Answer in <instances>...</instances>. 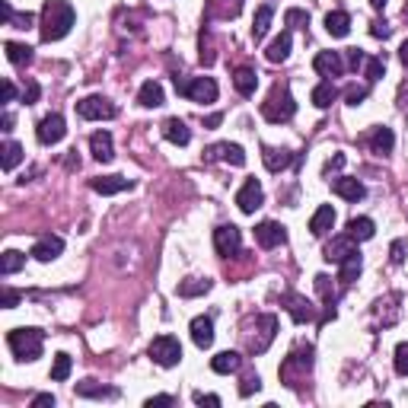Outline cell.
Returning <instances> with one entry per match:
<instances>
[{
	"mask_svg": "<svg viewBox=\"0 0 408 408\" xmlns=\"http://www.w3.org/2000/svg\"><path fill=\"white\" fill-rule=\"evenodd\" d=\"M137 102H141L144 108H159L163 102H166V96H163V86H159L157 80H147V84L141 86V93H137Z\"/></svg>",
	"mask_w": 408,
	"mask_h": 408,
	"instance_id": "4316f807",
	"label": "cell"
},
{
	"mask_svg": "<svg viewBox=\"0 0 408 408\" xmlns=\"http://www.w3.org/2000/svg\"><path fill=\"white\" fill-rule=\"evenodd\" d=\"M70 367H74V360H70V354H55V364H51V380L55 383H64L67 376H70Z\"/></svg>",
	"mask_w": 408,
	"mask_h": 408,
	"instance_id": "ab89813d",
	"label": "cell"
},
{
	"mask_svg": "<svg viewBox=\"0 0 408 408\" xmlns=\"http://www.w3.org/2000/svg\"><path fill=\"white\" fill-rule=\"evenodd\" d=\"M131 179H125V175H99V179H93L90 188L99 195H118V192H128L131 188Z\"/></svg>",
	"mask_w": 408,
	"mask_h": 408,
	"instance_id": "ac0fdd59",
	"label": "cell"
},
{
	"mask_svg": "<svg viewBox=\"0 0 408 408\" xmlns=\"http://www.w3.org/2000/svg\"><path fill=\"white\" fill-rule=\"evenodd\" d=\"M19 300H23V293H19V291H10V287H7V291H3V300H0V303H3V309H13Z\"/></svg>",
	"mask_w": 408,
	"mask_h": 408,
	"instance_id": "816d5d0a",
	"label": "cell"
},
{
	"mask_svg": "<svg viewBox=\"0 0 408 408\" xmlns=\"http://www.w3.org/2000/svg\"><path fill=\"white\" fill-rule=\"evenodd\" d=\"M64 134H67V122H64V115H58V112L45 115L42 122H39V128H35V137H39V144H45V147L64 141Z\"/></svg>",
	"mask_w": 408,
	"mask_h": 408,
	"instance_id": "9c48e42d",
	"label": "cell"
},
{
	"mask_svg": "<svg viewBox=\"0 0 408 408\" xmlns=\"http://www.w3.org/2000/svg\"><path fill=\"white\" fill-rule=\"evenodd\" d=\"M236 204H240L242 214H255V211L265 204V192H262L258 179H246V185L236 192Z\"/></svg>",
	"mask_w": 408,
	"mask_h": 408,
	"instance_id": "8fae6325",
	"label": "cell"
},
{
	"mask_svg": "<svg viewBox=\"0 0 408 408\" xmlns=\"http://www.w3.org/2000/svg\"><path fill=\"white\" fill-rule=\"evenodd\" d=\"M233 3H236V7H240V0H233Z\"/></svg>",
	"mask_w": 408,
	"mask_h": 408,
	"instance_id": "03108f58",
	"label": "cell"
},
{
	"mask_svg": "<svg viewBox=\"0 0 408 408\" xmlns=\"http://www.w3.org/2000/svg\"><path fill=\"white\" fill-rule=\"evenodd\" d=\"M262 115H265L271 125H284V122H291V118L297 115V102H293L291 90L284 84H278L275 90H271V96L262 102Z\"/></svg>",
	"mask_w": 408,
	"mask_h": 408,
	"instance_id": "3957f363",
	"label": "cell"
},
{
	"mask_svg": "<svg viewBox=\"0 0 408 408\" xmlns=\"http://www.w3.org/2000/svg\"><path fill=\"white\" fill-rule=\"evenodd\" d=\"M399 61L408 67V39H405V42H402V48H399Z\"/></svg>",
	"mask_w": 408,
	"mask_h": 408,
	"instance_id": "94428289",
	"label": "cell"
},
{
	"mask_svg": "<svg viewBox=\"0 0 408 408\" xmlns=\"http://www.w3.org/2000/svg\"><path fill=\"white\" fill-rule=\"evenodd\" d=\"M275 335H278V319L271 316V313L255 316V322L249 325V335H246L249 354H265V351L271 348V342H275Z\"/></svg>",
	"mask_w": 408,
	"mask_h": 408,
	"instance_id": "277c9868",
	"label": "cell"
},
{
	"mask_svg": "<svg viewBox=\"0 0 408 408\" xmlns=\"http://www.w3.org/2000/svg\"><path fill=\"white\" fill-rule=\"evenodd\" d=\"M284 303H287V313L293 316V322H313L316 319V307L307 300V297H300V293H287L284 297Z\"/></svg>",
	"mask_w": 408,
	"mask_h": 408,
	"instance_id": "9a60e30c",
	"label": "cell"
},
{
	"mask_svg": "<svg viewBox=\"0 0 408 408\" xmlns=\"http://www.w3.org/2000/svg\"><path fill=\"white\" fill-rule=\"evenodd\" d=\"M364 74H367V80H380V77L386 74V61L383 58H367L364 61Z\"/></svg>",
	"mask_w": 408,
	"mask_h": 408,
	"instance_id": "60d3db41",
	"label": "cell"
},
{
	"mask_svg": "<svg viewBox=\"0 0 408 408\" xmlns=\"http://www.w3.org/2000/svg\"><path fill=\"white\" fill-rule=\"evenodd\" d=\"M255 240L262 249H275V246H281L287 240V230L281 224H275V220H265V224L255 226Z\"/></svg>",
	"mask_w": 408,
	"mask_h": 408,
	"instance_id": "4fadbf2b",
	"label": "cell"
},
{
	"mask_svg": "<svg viewBox=\"0 0 408 408\" xmlns=\"http://www.w3.org/2000/svg\"><path fill=\"white\" fill-rule=\"evenodd\" d=\"M211 291V281L208 278H185L179 284V297H201V293Z\"/></svg>",
	"mask_w": 408,
	"mask_h": 408,
	"instance_id": "74e56055",
	"label": "cell"
},
{
	"mask_svg": "<svg viewBox=\"0 0 408 408\" xmlns=\"http://www.w3.org/2000/svg\"><path fill=\"white\" fill-rule=\"evenodd\" d=\"M163 137H166L169 144L185 147V144L192 141V131H188V125H185L182 118H166V122H163Z\"/></svg>",
	"mask_w": 408,
	"mask_h": 408,
	"instance_id": "44dd1931",
	"label": "cell"
},
{
	"mask_svg": "<svg viewBox=\"0 0 408 408\" xmlns=\"http://www.w3.org/2000/svg\"><path fill=\"white\" fill-rule=\"evenodd\" d=\"M392 364H396V373L399 376H408V344L405 342L396 348V360H392Z\"/></svg>",
	"mask_w": 408,
	"mask_h": 408,
	"instance_id": "7bdbcfd3",
	"label": "cell"
},
{
	"mask_svg": "<svg viewBox=\"0 0 408 408\" xmlns=\"http://www.w3.org/2000/svg\"><path fill=\"white\" fill-rule=\"evenodd\" d=\"M0 19H3V26L13 23V7H10L7 0H0Z\"/></svg>",
	"mask_w": 408,
	"mask_h": 408,
	"instance_id": "6f0895ef",
	"label": "cell"
},
{
	"mask_svg": "<svg viewBox=\"0 0 408 408\" xmlns=\"http://www.w3.org/2000/svg\"><path fill=\"white\" fill-rule=\"evenodd\" d=\"M271 17H275V10L268 7V3L255 10V19H252V39H255V42H262V39L268 35V29H271Z\"/></svg>",
	"mask_w": 408,
	"mask_h": 408,
	"instance_id": "836d02e7",
	"label": "cell"
},
{
	"mask_svg": "<svg viewBox=\"0 0 408 408\" xmlns=\"http://www.w3.org/2000/svg\"><path fill=\"white\" fill-rule=\"evenodd\" d=\"M325 29H329V35H335V39H344V35L351 32V17L344 10H332V13L325 17Z\"/></svg>",
	"mask_w": 408,
	"mask_h": 408,
	"instance_id": "4dcf8cb0",
	"label": "cell"
},
{
	"mask_svg": "<svg viewBox=\"0 0 408 408\" xmlns=\"http://www.w3.org/2000/svg\"><path fill=\"white\" fill-rule=\"evenodd\" d=\"M77 115L86 118V122H102V118H115V106L106 99V96H86V99L77 102Z\"/></svg>",
	"mask_w": 408,
	"mask_h": 408,
	"instance_id": "ba28073f",
	"label": "cell"
},
{
	"mask_svg": "<svg viewBox=\"0 0 408 408\" xmlns=\"http://www.w3.org/2000/svg\"><path fill=\"white\" fill-rule=\"evenodd\" d=\"M313 67H316V74L329 77V80L344 74V61H342V55H338V51H319L316 61H313Z\"/></svg>",
	"mask_w": 408,
	"mask_h": 408,
	"instance_id": "2e32d148",
	"label": "cell"
},
{
	"mask_svg": "<svg viewBox=\"0 0 408 408\" xmlns=\"http://www.w3.org/2000/svg\"><path fill=\"white\" fill-rule=\"evenodd\" d=\"M7 344L10 351L17 354V360H26V364H32V360L42 358L45 351V335L39 329H13L7 335Z\"/></svg>",
	"mask_w": 408,
	"mask_h": 408,
	"instance_id": "7a4b0ae2",
	"label": "cell"
},
{
	"mask_svg": "<svg viewBox=\"0 0 408 408\" xmlns=\"http://www.w3.org/2000/svg\"><path fill=\"white\" fill-rule=\"evenodd\" d=\"M367 86H348V90H344V99H348V106H360V102L367 99Z\"/></svg>",
	"mask_w": 408,
	"mask_h": 408,
	"instance_id": "ee69618b",
	"label": "cell"
},
{
	"mask_svg": "<svg viewBox=\"0 0 408 408\" xmlns=\"http://www.w3.org/2000/svg\"><path fill=\"white\" fill-rule=\"evenodd\" d=\"M233 86L240 96H252L258 86V74L252 70V67H236V74H233Z\"/></svg>",
	"mask_w": 408,
	"mask_h": 408,
	"instance_id": "83f0119b",
	"label": "cell"
},
{
	"mask_svg": "<svg viewBox=\"0 0 408 408\" xmlns=\"http://www.w3.org/2000/svg\"><path fill=\"white\" fill-rule=\"evenodd\" d=\"M360 268H364V258H360V252L354 249V252H351V255L342 262V275H338V281H342L344 287H351V284L360 278Z\"/></svg>",
	"mask_w": 408,
	"mask_h": 408,
	"instance_id": "f1b7e54d",
	"label": "cell"
},
{
	"mask_svg": "<svg viewBox=\"0 0 408 408\" xmlns=\"http://www.w3.org/2000/svg\"><path fill=\"white\" fill-rule=\"evenodd\" d=\"M268 61H271V64H281V61H287V55H291V32H281L275 39V42L268 45Z\"/></svg>",
	"mask_w": 408,
	"mask_h": 408,
	"instance_id": "e575fe53",
	"label": "cell"
},
{
	"mask_svg": "<svg viewBox=\"0 0 408 408\" xmlns=\"http://www.w3.org/2000/svg\"><path fill=\"white\" fill-rule=\"evenodd\" d=\"M0 99H3V102H13V99H17V86L10 84V80H3V84H0Z\"/></svg>",
	"mask_w": 408,
	"mask_h": 408,
	"instance_id": "f5cc1de1",
	"label": "cell"
},
{
	"mask_svg": "<svg viewBox=\"0 0 408 408\" xmlns=\"http://www.w3.org/2000/svg\"><path fill=\"white\" fill-rule=\"evenodd\" d=\"M332 192L344 201H360L367 195V188H364V182H358V179H335Z\"/></svg>",
	"mask_w": 408,
	"mask_h": 408,
	"instance_id": "d4e9b609",
	"label": "cell"
},
{
	"mask_svg": "<svg viewBox=\"0 0 408 408\" xmlns=\"http://www.w3.org/2000/svg\"><path fill=\"white\" fill-rule=\"evenodd\" d=\"M392 265H402V262H405V240H396V242H392Z\"/></svg>",
	"mask_w": 408,
	"mask_h": 408,
	"instance_id": "7dc6e473",
	"label": "cell"
},
{
	"mask_svg": "<svg viewBox=\"0 0 408 408\" xmlns=\"http://www.w3.org/2000/svg\"><path fill=\"white\" fill-rule=\"evenodd\" d=\"M0 122H3V131H10V128H13V115H10V112H3V118H0Z\"/></svg>",
	"mask_w": 408,
	"mask_h": 408,
	"instance_id": "6125c7cd",
	"label": "cell"
},
{
	"mask_svg": "<svg viewBox=\"0 0 408 408\" xmlns=\"http://www.w3.org/2000/svg\"><path fill=\"white\" fill-rule=\"evenodd\" d=\"M61 252H64V240L61 236H42L32 246V258H39V262H55Z\"/></svg>",
	"mask_w": 408,
	"mask_h": 408,
	"instance_id": "d6986e66",
	"label": "cell"
},
{
	"mask_svg": "<svg viewBox=\"0 0 408 408\" xmlns=\"http://www.w3.org/2000/svg\"><path fill=\"white\" fill-rule=\"evenodd\" d=\"M262 159H265L268 173H281L293 163V153L284 150V147H262Z\"/></svg>",
	"mask_w": 408,
	"mask_h": 408,
	"instance_id": "ffe728a7",
	"label": "cell"
},
{
	"mask_svg": "<svg viewBox=\"0 0 408 408\" xmlns=\"http://www.w3.org/2000/svg\"><path fill=\"white\" fill-rule=\"evenodd\" d=\"M77 23V13L74 7L67 3V0H45L42 7V42H58V39H64L70 29H74Z\"/></svg>",
	"mask_w": 408,
	"mask_h": 408,
	"instance_id": "6da1fadb",
	"label": "cell"
},
{
	"mask_svg": "<svg viewBox=\"0 0 408 408\" xmlns=\"http://www.w3.org/2000/svg\"><path fill=\"white\" fill-rule=\"evenodd\" d=\"M335 99H338V86H335L332 80H322V84L313 90V106L316 108H329Z\"/></svg>",
	"mask_w": 408,
	"mask_h": 408,
	"instance_id": "d590c367",
	"label": "cell"
},
{
	"mask_svg": "<svg viewBox=\"0 0 408 408\" xmlns=\"http://www.w3.org/2000/svg\"><path fill=\"white\" fill-rule=\"evenodd\" d=\"M284 23L293 26V29H307V26H309V13H307V10H287V13H284Z\"/></svg>",
	"mask_w": 408,
	"mask_h": 408,
	"instance_id": "b9f144b4",
	"label": "cell"
},
{
	"mask_svg": "<svg viewBox=\"0 0 408 408\" xmlns=\"http://www.w3.org/2000/svg\"><path fill=\"white\" fill-rule=\"evenodd\" d=\"M344 166V153H335L332 159H329V166H325V173H332V169H342Z\"/></svg>",
	"mask_w": 408,
	"mask_h": 408,
	"instance_id": "680465c9",
	"label": "cell"
},
{
	"mask_svg": "<svg viewBox=\"0 0 408 408\" xmlns=\"http://www.w3.org/2000/svg\"><path fill=\"white\" fill-rule=\"evenodd\" d=\"M354 249H358V246H354V240H351L348 233H344V236H332V242H325L322 258H325V262H332V265H342V262Z\"/></svg>",
	"mask_w": 408,
	"mask_h": 408,
	"instance_id": "5bb4252c",
	"label": "cell"
},
{
	"mask_svg": "<svg viewBox=\"0 0 408 408\" xmlns=\"http://www.w3.org/2000/svg\"><path fill=\"white\" fill-rule=\"evenodd\" d=\"M370 32H373L376 39H389V35H392V29H389V23H383V19H376V23H370Z\"/></svg>",
	"mask_w": 408,
	"mask_h": 408,
	"instance_id": "681fc988",
	"label": "cell"
},
{
	"mask_svg": "<svg viewBox=\"0 0 408 408\" xmlns=\"http://www.w3.org/2000/svg\"><path fill=\"white\" fill-rule=\"evenodd\" d=\"M0 153H3V157H0V166H3V173H13V169L23 163V157H26L23 147H19L17 141H7L3 147H0Z\"/></svg>",
	"mask_w": 408,
	"mask_h": 408,
	"instance_id": "d6a6232c",
	"label": "cell"
},
{
	"mask_svg": "<svg viewBox=\"0 0 408 408\" xmlns=\"http://www.w3.org/2000/svg\"><path fill=\"white\" fill-rule=\"evenodd\" d=\"M23 265H26V255H23V252L7 249V252H3V258H0V275H17Z\"/></svg>",
	"mask_w": 408,
	"mask_h": 408,
	"instance_id": "f35d334b",
	"label": "cell"
},
{
	"mask_svg": "<svg viewBox=\"0 0 408 408\" xmlns=\"http://www.w3.org/2000/svg\"><path fill=\"white\" fill-rule=\"evenodd\" d=\"M39 96H42L39 84H35V80H29V84H26V90H23V102H26V106H32V102H39Z\"/></svg>",
	"mask_w": 408,
	"mask_h": 408,
	"instance_id": "bcb514c9",
	"label": "cell"
},
{
	"mask_svg": "<svg viewBox=\"0 0 408 408\" xmlns=\"http://www.w3.org/2000/svg\"><path fill=\"white\" fill-rule=\"evenodd\" d=\"M348 61H351V67L358 70V67H364L367 55H364V51H360V48H351V51H348Z\"/></svg>",
	"mask_w": 408,
	"mask_h": 408,
	"instance_id": "db71d44e",
	"label": "cell"
},
{
	"mask_svg": "<svg viewBox=\"0 0 408 408\" xmlns=\"http://www.w3.org/2000/svg\"><path fill=\"white\" fill-rule=\"evenodd\" d=\"M405 19H408V7H405Z\"/></svg>",
	"mask_w": 408,
	"mask_h": 408,
	"instance_id": "e7e4bbea",
	"label": "cell"
},
{
	"mask_svg": "<svg viewBox=\"0 0 408 408\" xmlns=\"http://www.w3.org/2000/svg\"><path fill=\"white\" fill-rule=\"evenodd\" d=\"M240 367H242V358L236 354V351H220V354H214V358H211V370H214V373H220V376L236 373Z\"/></svg>",
	"mask_w": 408,
	"mask_h": 408,
	"instance_id": "603a6c76",
	"label": "cell"
},
{
	"mask_svg": "<svg viewBox=\"0 0 408 408\" xmlns=\"http://www.w3.org/2000/svg\"><path fill=\"white\" fill-rule=\"evenodd\" d=\"M90 150L93 157L99 159V163H112V157H115V147H112V134L108 131H96L90 137Z\"/></svg>",
	"mask_w": 408,
	"mask_h": 408,
	"instance_id": "7402d4cb",
	"label": "cell"
},
{
	"mask_svg": "<svg viewBox=\"0 0 408 408\" xmlns=\"http://www.w3.org/2000/svg\"><path fill=\"white\" fill-rule=\"evenodd\" d=\"M188 332H192V342L201 351L214 344V322H211V316H195L192 325H188Z\"/></svg>",
	"mask_w": 408,
	"mask_h": 408,
	"instance_id": "e0dca14e",
	"label": "cell"
},
{
	"mask_svg": "<svg viewBox=\"0 0 408 408\" xmlns=\"http://www.w3.org/2000/svg\"><path fill=\"white\" fill-rule=\"evenodd\" d=\"M32 23H35L32 13H13V23L10 26H17V29H32Z\"/></svg>",
	"mask_w": 408,
	"mask_h": 408,
	"instance_id": "c3c4849f",
	"label": "cell"
},
{
	"mask_svg": "<svg viewBox=\"0 0 408 408\" xmlns=\"http://www.w3.org/2000/svg\"><path fill=\"white\" fill-rule=\"evenodd\" d=\"M332 226H335V208H332V204H322V208L313 214V220H309V233H313V236H325Z\"/></svg>",
	"mask_w": 408,
	"mask_h": 408,
	"instance_id": "cb8c5ba5",
	"label": "cell"
},
{
	"mask_svg": "<svg viewBox=\"0 0 408 408\" xmlns=\"http://www.w3.org/2000/svg\"><path fill=\"white\" fill-rule=\"evenodd\" d=\"M173 396H153V399H147V402H144V405H147V408H163V405H173Z\"/></svg>",
	"mask_w": 408,
	"mask_h": 408,
	"instance_id": "11a10c76",
	"label": "cell"
},
{
	"mask_svg": "<svg viewBox=\"0 0 408 408\" xmlns=\"http://www.w3.org/2000/svg\"><path fill=\"white\" fill-rule=\"evenodd\" d=\"M262 389V380H258V373H249L246 380H242V386H240V396H252V392H258Z\"/></svg>",
	"mask_w": 408,
	"mask_h": 408,
	"instance_id": "f6af8a7d",
	"label": "cell"
},
{
	"mask_svg": "<svg viewBox=\"0 0 408 408\" xmlns=\"http://www.w3.org/2000/svg\"><path fill=\"white\" fill-rule=\"evenodd\" d=\"M175 93L179 96H185V99L198 102V106H211V102H217V84L211 80V77H192V80H179L175 77Z\"/></svg>",
	"mask_w": 408,
	"mask_h": 408,
	"instance_id": "5b68a950",
	"label": "cell"
},
{
	"mask_svg": "<svg viewBox=\"0 0 408 408\" xmlns=\"http://www.w3.org/2000/svg\"><path fill=\"white\" fill-rule=\"evenodd\" d=\"M373 233H376V224L370 220V217H351V220H348V236L354 242L373 240Z\"/></svg>",
	"mask_w": 408,
	"mask_h": 408,
	"instance_id": "484cf974",
	"label": "cell"
},
{
	"mask_svg": "<svg viewBox=\"0 0 408 408\" xmlns=\"http://www.w3.org/2000/svg\"><path fill=\"white\" fill-rule=\"evenodd\" d=\"M147 354H150V360L159 367H175L182 360V344H179V338H173V335H159V338L150 342Z\"/></svg>",
	"mask_w": 408,
	"mask_h": 408,
	"instance_id": "52a82bcc",
	"label": "cell"
},
{
	"mask_svg": "<svg viewBox=\"0 0 408 408\" xmlns=\"http://www.w3.org/2000/svg\"><path fill=\"white\" fill-rule=\"evenodd\" d=\"M392 147H396V134H392V128H376V131L370 134V150L373 153L386 157V153H392Z\"/></svg>",
	"mask_w": 408,
	"mask_h": 408,
	"instance_id": "f546056e",
	"label": "cell"
},
{
	"mask_svg": "<svg viewBox=\"0 0 408 408\" xmlns=\"http://www.w3.org/2000/svg\"><path fill=\"white\" fill-rule=\"evenodd\" d=\"M204 159H220V163H230V166H246V150L240 144H214V147H208Z\"/></svg>",
	"mask_w": 408,
	"mask_h": 408,
	"instance_id": "7c38bea8",
	"label": "cell"
},
{
	"mask_svg": "<svg viewBox=\"0 0 408 408\" xmlns=\"http://www.w3.org/2000/svg\"><path fill=\"white\" fill-rule=\"evenodd\" d=\"M370 7H373V10H383V7H386V0H370Z\"/></svg>",
	"mask_w": 408,
	"mask_h": 408,
	"instance_id": "be15d7a7",
	"label": "cell"
},
{
	"mask_svg": "<svg viewBox=\"0 0 408 408\" xmlns=\"http://www.w3.org/2000/svg\"><path fill=\"white\" fill-rule=\"evenodd\" d=\"M77 396H84V399H115L118 389L99 386L96 380H84V383H77Z\"/></svg>",
	"mask_w": 408,
	"mask_h": 408,
	"instance_id": "1f68e13d",
	"label": "cell"
},
{
	"mask_svg": "<svg viewBox=\"0 0 408 408\" xmlns=\"http://www.w3.org/2000/svg\"><path fill=\"white\" fill-rule=\"evenodd\" d=\"M3 51H7L10 64H17V67H23V64H29V61H32V48H29V45L7 42V45H3Z\"/></svg>",
	"mask_w": 408,
	"mask_h": 408,
	"instance_id": "8d00e7d4",
	"label": "cell"
},
{
	"mask_svg": "<svg viewBox=\"0 0 408 408\" xmlns=\"http://www.w3.org/2000/svg\"><path fill=\"white\" fill-rule=\"evenodd\" d=\"M309 370H313V348H309V344L293 348L291 354H287V360L281 364V376H284V383L287 386H293L297 383V376H307Z\"/></svg>",
	"mask_w": 408,
	"mask_h": 408,
	"instance_id": "8992f818",
	"label": "cell"
},
{
	"mask_svg": "<svg viewBox=\"0 0 408 408\" xmlns=\"http://www.w3.org/2000/svg\"><path fill=\"white\" fill-rule=\"evenodd\" d=\"M240 246H242L240 226H233V224H220V226L214 230V249H217V255L230 258V255H236V252H240Z\"/></svg>",
	"mask_w": 408,
	"mask_h": 408,
	"instance_id": "30bf717a",
	"label": "cell"
},
{
	"mask_svg": "<svg viewBox=\"0 0 408 408\" xmlns=\"http://www.w3.org/2000/svg\"><path fill=\"white\" fill-rule=\"evenodd\" d=\"M48 405H55V396H51V392H42V396L32 399V408H48Z\"/></svg>",
	"mask_w": 408,
	"mask_h": 408,
	"instance_id": "9f6ffc18",
	"label": "cell"
},
{
	"mask_svg": "<svg viewBox=\"0 0 408 408\" xmlns=\"http://www.w3.org/2000/svg\"><path fill=\"white\" fill-rule=\"evenodd\" d=\"M220 122H224V115H208V118H204V125H208V128H217Z\"/></svg>",
	"mask_w": 408,
	"mask_h": 408,
	"instance_id": "91938a15",
	"label": "cell"
},
{
	"mask_svg": "<svg viewBox=\"0 0 408 408\" xmlns=\"http://www.w3.org/2000/svg\"><path fill=\"white\" fill-rule=\"evenodd\" d=\"M195 405H208V408H220V396H204V392H195Z\"/></svg>",
	"mask_w": 408,
	"mask_h": 408,
	"instance_id": "f907efd6",
	"label": "cell"
}]
</instances>
